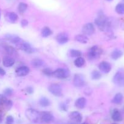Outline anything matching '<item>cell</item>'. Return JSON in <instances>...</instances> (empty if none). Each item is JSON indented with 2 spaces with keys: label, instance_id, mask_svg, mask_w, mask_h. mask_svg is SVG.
<instances>
[{
  "label": "cell",
  "instance_id": "f1b7e54d",
  "mask_svg": "<svg viewBox=\"0 0 124 124\" xmlns=\"http://www.w3.org/2000/svg\"><path fill=\"white\" fill-rule=\"evenodd\" d=\"M82 55V52L81 51H78V50L72 49L70 51V56L71 57H74V58H78V57H81Z\"/></svg>",
  "mask_w": 124,
  "mask_h": 124
},
{
  "label": "cell",
  "instance_id": "ac0fdd59",
  "mask_svg": "<svg viewBox=\"0 0 124 124\" xmlns=\"http://www.w3.org/2000/svg\"><path fill=\"white\" fill-rule=\"evenodd\" d=\"M111 117L113 120L116 122H119L122 120V117L121 114L119 112V111L117 109H114L113 113H112Z\"/></svg>",
  "mask_w": 124,
  "mask_h": 124
},
{
  "label": "cell",
  "instance_id": "7c38bea8",
  "mask_svg": "<svg viewBox=\"0 0 124 124\" xmlns=\"http://www.w3.org/2000/svg\"><path fill=\"white\" fill-rule=\"evenodd\" d=\"M70 118L71 120L76 123H80L82 120V116L78 111H73L70 114Z\"/></svg>",
  "mask_w": 124,
  "mask_h": 124
},
{
  "label": "cell",
  "instance_id": "4316f807",
  "mask_svg": "<svg viewBox=\"0 0 124 124\" xmlns=\"http://www.w3.org/2000/svg\"><path fill=\"white\" fill-rule=\"evenodd\" d=\"M116 11L117 14L123 15L124 14V4L119 3L116 7Z\"/></svg>",
  "mask_w": 124,
  "mask_h": 124
},
{
  "label": "cell",
  "instance_id": "603a6c76",
  "mask_svg": "<svg viewBox=\"0 0 124 124\" xmlns=\"http://www.w3.org/2000/svg\"><path fill=\"white\" fill-rule=\"evenodd\" d=\"M39 104L43 107H47L50 105L51 102L47 98L45 97H42L39 100Z\"/></svg>",
  "mask_w": 124,
  "mask_h": 124
},
{
  "label": "cell",
  "instance_id": "4dcf8cb0",
  "mask_svg": "<svg viewBox=\"0 0 124 124\" xmlns=\"http://www.w3.org/2000/svg\"><path fill=\"white\" fill-rule=\"evenodd\" d=\"M102 75L101 72L98 71H94L91 73V77L94 80H99L101 78Z\"/></svg>",
  "mask_w": 124,
  "mask_h": 124
},
{
  "label": "cell",
  "instance_id": "74e56055",
  "mask_svg": "<svg viewBox=\"0 0 124 124\" xmlns=\"http://www.w3.org/2000/svg\"><path fill=\"white\" fill-rule=\"evenodd\" d=\"M5 105H6L7 107H8V108H9L12 107V102H11V101H8V100H7L6 102L5 103Z\"/></svg>",
  "mask_w": 124,
  "mask_h": 124
},
{
  "label": "cell",
  "instance_id": "30bf717a",
  "mask_svg": "<svg viewBox=\"0 0 124 124\" xmlns=\"http://www.w3.org/2000/svg\"><path fill=\"white\" fill-rule=\"evenodd\" d=\"M99 68L104 73H108L111 70V65L107 62H102L99 65Z\"/></svg>",
  "mask_w": 124,
  "mask_h": 124
},
{
  "label": "cell",
  "instance_id": "6da1fadb",
  "mask_svg": "<svg viewBox=\"0 0 124 124\" xmlns=\"http://www.w3.org/2000/svg\"><path fill=\"white\" fill-rule=\"evenodd\" d=\"M95 23L102 31H107L110 26V23L103 14L99 15L98 17L95 20Z\"/></svg>",
  "mask_w": 124,
  "mask_h": 124
},
{
  "label": "cell",
  "instance_id": "277c9868",
  "mask_svg": "<svg viewBox=\"0 0 124 124\" xmlns=\"http://www.w3.org/2000/svg\"><path fill=\"white\" fill-rule=\"evenodd\" d=\"M49 91L57 97H60L62 94V89L60 85L57 83H53L48 88Z\"/></svg>",
  "mask_w": 124,
  "mask_h": 124
},
{
  "label": "cell",
  "instance_id": "7a4b0ae2",
  "mask_svg": "<svg viewBox=\"0 0 124 124\" xmlns=\"http://www.w3.org/2000/svg\"><path fill=\"white\" fill-rule=\"evenodd\" d=\"M26 116L31 122L37 124L40 119V114L37 110L33 108H29L26 111Z\"/></svg>",
  "mask_w": 124,
  "mask_h": 124
},
{
  "label": "cell",
  "instance_id": "cb8c5ba5",
  "mask_svg": "<svg viewBox=\"0 0 124 124\" xmlns=\"http://www.w3.org/2000/svg\"><path fill=\"white\" fill-rule=\"evenodd\" d=\"M85 60L84 58L82 57H78L76 59V60L74 61V65L77 68H81L85 65Z\"/></svg>",
  "mask_w": 124,
  "mask_h": 124
},
{
  "label": "cell",
  "instance_id": "f6af8a7d",
  "mask_svg": "<svg viewBox=\"0 0 124 124\" xmlns=\"http://www.w3.org/2000/svg\"></svg>",
  "mask_w": 124,
  "mask_h": 124
},
{
  "label": "cell",
  "instance_id": "8d00e7d4",
  "mask_svg": "<svg viewBox=\"0 0 124 124\" xmlns=\"http://www.w3.org/2000/svg\"><path fill=\"white\" fill-rule=\"evenodd\" d=\"M26 91H27V93L29 94H32L34 92V88L32 86H28L26 88Z\"/></svg>",
  "mask_w": 124,
  "mask_h": 124
},
{
  "label": "cell",
  "instance_id": "ffe728a7",
  "mask_svg": "<svg viewBox=\"0 0 124 124\" xmlns=\"http://www.w3.org/2000/svg\"><path fill=\"white\" fill-rule=\"evenodd\" d=\"M123 52L119 49H115L111 53V57L113 60H117L122 56Z\"/></svg>",
  "mask_w": 124,
  "mask_h": 124
},
{
  "label": "cell",
  "instance_id": "8fae6325",
  "mask_svg": "<svg viewBox=\"0 0 124 124\" xmlns=\"http://www.w3.org/2000/svg\"><path fill=\"white\" fill-rule=\"evenodd\" d=\"M30 70L27 66H23L18 68L16 70V74L20 77H24L27 76Z\"/></svg>",
  "mask_w": 124,
  "mask_h": 124
},
{
  "label": "cell",
  "instance_id": "836d02e7",
  "mask_svg": "<svg viewBox=\"0 0 124 124\" xmlns=\"http://www.w3.org/2000/svg\"><path fill=\"white\" fill-rule=\"evenodd\" d=\"M13 90L10 88H7L4 90V96H10L12 94Z\"/></svg>",
  "mask_w": 124,
  "mask_h": 124
},
{
  "label": "cell",
  "instance_id": "f546056e",
  "mask_svg": "<svg viewBox=\"0 0 124 124\" xmlns=\"http://www.w3.org/2000/svg\"><path fill=\"white\" fill-rule=\"evenodd\" d=\"M4 48L6 52L8 54H9L13 55L14 54L16 53V51H15V49L14 48V47H12V46L6 45V46H4Z\"/></svg>",
  "mask_w": 124,
  "mask_h": 124
},
{
  "label": "cell",
  "instance_id": "ba28073f",
  "mask_svg": "<svg viewBox=\"0 0 124 124\" xmlns=\"http://www.w3.org/2000/svg\"><path fill=\"white\" fill-rule=\"evenodd\" d=\"M95 31V28L94 25L92 23H87L85 25L82 29V32L85 35H91L94 34Z\"/></svg>",
  "mask_w": 124,
  "mask_h": 124
},
{
  "label": "cell",
  "instance_id": "d6986e66",
  "mask_svg": "<svg viewBox=\"0 0 124 124\" xmlns=\"http://www.w3.org/2000/svg\"><path fill=\"white\" fill-rule=\"evenodd\" d=\"M76 41H78V42L81 43L83 44H86L88 43V39L86 37L85 35L84 34H80V35H77V36H76L75 37Z\"/></svg>",
  "mask_w": 124,
  "mask_h": 124
},
{
  "label": "cell",
  "instance_id": "9a60e30c",
  "mask_svg": "<svg viewBox=\"0 0 124 124\" xmlns=\"http://www.w3.org/2000/svg\"><path fill=\"white\" fill-rule=\"evenodd\" d=\"M15 63V60L9 56H5L3 58V64L5 67L9 68L12 66Z\"/></svg>",
  "mask_w": 124,
  "mask_h": 124
},
{
  "label": "cell",
  "instance_id": "d590c367",
  "mask_svg": "<svg viewBox=\"0 0 124 124\" xmlns=\"http://www.w3.org/2000/svg\"><path fill=\"white\" fill-rule=\"evenodd\" d=\"M60 108L61 110L64 111H66L68 110V105L65 103H61L60 105Z\"/></svg>",
  "mask_w": 124,
  "mask_h": 124
},
{
  "label": "cell",
  "instance_id": "484cf974",
  "mask_svg": "<svg viewBox=\"0 0 124 124\" xmlns=\"http://www.w3.org/2000/svg\"><path fill=\"white\" fill-rule=\"evenodd\" d=\"M8 19L9 21L11 23H15L18 20V15L17 14H15V12H10L8 14Z\"/></svg>",
  "mask_w": 124,
  "mask_h": 124
},
{
  "label": "cell",
  "instance_id": "52a82bcc",
  "mask_svg": "<svg viewBox=\"0 0 124 124\" xmlns=\"http://www.w3.org/2000/svg\"><path fill=\"white\" fill-rule=\"evenodd\" d=\"M101 54V51L99 49L97 46H93L89 49L88 52V58L89 60L96 59Z\"/></svg>",
  "mask_w": 124,
  "mask_h": 124
},
{
  "label": "cell",
  "instance_id": "1f68e13d",
  "mask_svg": "<svg viewBox=\"0 0 124 124\" xmlns=\"http://www.w3.org/2000/svg\"><path fill=\"white\" fill-rule=\"evenodd\" d=\"M43 72L46 76H52L53 73L52 71L50 68H45L43 70Z\"/></svg>",
  "mask_w": 124,
  "mask_h": 124
},
{
  "label": "cell",
  "instance_id": "ee69618b",
  "mask_svg": "<svg viewBox=\"0 0 124 124\" xmlns=\"http://www.w3.org/2000/svg\"><path fill=\"white\" fill-rule=\"evenodd\" d=\"M107 1H111V0H107Z\"/></svg>",
  "mask_w": 124,
  "mask_h": 124
},
{
  "label": "cell",
  "instance_id": "4fadbf2b",
  "mask_svg": "<svg viewBox=\"0 0 124 124\" xmlns=\"http://www.w3.org/2000/svg\"><path fill=\"white\" fill-rule=\"evenodd\" d=\"M5 39L7 41L13 44L19 43L21 41V39L18 36L13 34H7L5 35Z\"/></svg>",
  "mask_w": 124,
  "mask_h": 124
},
{
  "label": "cell",
  "instance_id": "b9f144b4",
  "mask_svg": "<svg viewBox=\"0 0 124 124\" xmlns=\"http://www.w3.org/2000/svg\"><path fill=\"white\" fill-rule=\"evenodd\" d=\"M87 124L86 122H83V124Z\"/></svg>",
  "mask_w": 124,
  "mask_h": 124
},
{
  "label": "cell",
  "instance_id": "3957f363",
  "mask_svg": "<svg viewBox=\"0 0 124 124\" xmlns=\"http://www.w3.org/2000/svg\"><path fill=\"white\" fill-rule=\"evenodd\" d=\"M70 72L68 71L63 68H59L53 71L52 76L55 78H59V79H64L68 77Z\"/></svg>",
  "mask_w": 124,
  "mask_h": 124
},
{
  "label": "cell",
  "instance_id": "d6a6232c",
  "mask_svg": "<svg viewBox=\"0 0 124 124\" xmlns=\"http://www.w3.org/2000/svg\"><path fill=\"white\" fill-rule=\"evenodd\" d=\"M14 119L12 116H8L6 118V124H14Z\"/></svg>",
  "mask_w": 124,
  "mask_h": 124
},
{
  "label": "cell",
  "instance_id": "44dd1931",
  "mask_svg": "<svg viewBox=\"0 0 124 124\" xmlns=\"http://www.w3.org/2000/svg\"><path fill=\"white\" fill-rule=\"evenodd\" d=\"M123 95L121 93H117L114 96V98L113 99V103H115V104H120L122 103L123 101Z\"/></svg>",
  "mask_w": 124,
  "mask_h": 124
},
{
  "label": "cell",
  "instance_id": "e0dca14e",
  "mask_svg": "<svg viewBox=\"0 0 124 124\" xmlns=\"http://www.w3.org/2000/svg\"><path fill=\"white\" fill-rule=\"evenodd\" d=\"M86 103V100L84 97H80L76 100L75 102V106L78 109H83L85 108Z\"/></svg>",
  "mask_w": 124,
  "mask_h": 124
},
{
  "label": "cell",
  "instance_id": "7bdbcfd3",
  "mask_svg": "<svg viewBox=\"0 0 124 124\" xmlns=\"http://www.w3.org/2000/svg\"><path fill=\"white\" fill-rule=\"evenodd\" d=\"M0 18H1V10H0Z\"/></svg>",
  "mask_w": 124,
  "mask_h": 124
},
{
  "label": "cell",
  "instance_id": "5bb4252c",
  "mask_svg": "<svg viewBox=\"0 0 124 124\" xmlns=\"http://www.w3.org/2000/svg\"><path fill=\"white\" fill-rule=\"evenodd\" d=\"M69 40V37L66 33H60L57 36V41L60 45L66 43Z\"/></svg>",
  "mask_w": 124,
  "mask_h": 124
},
{
  "label": "cell",
  "instance_id": "7402d4cb",
  "mask_svg": "<svg viewBox=\"0 0 124 124\" xmlns=\"http://www.w3.org/2000/svg\"><path fill=\"white\" fill-rule=\"evenodd\" d=\"M32 65L35 68H40L44 65V62L40 58H35L32 60Z\"/></svg>",
  "mask_w": 124,
  "mask_h": 124
},
{
  "label": "cell",
  "instance_id": "ab89813d",
  "mask_svg": "<svg viewBox=\"0 0 124 124\" xmlns=\"http://www.w3.org/2000/svg\"><path fill=\"white\" fill-rule=\"evenodd\" d=\"M6 74V72L2 68L0 67V76H4Z\"/></svg>",
  "mask_w": 124,
  "mask_h": 124
},
{
  "label": "cell",
  "instance_id": "e575fe53",
  "mask_svg": "<svg viewBox=\"0 0 124 124\" xmlns=\"http://www.w3.org/2000/svg\"><path fill=\"white\" fill-rule=\"evenodd\" d=\"M6 101H7V99L6 96H4V95L0 94V105L5 104Z\"/></svg>",
  "mask_w": 124,
  "mask_h": 124
},
{
  "label": "cell",
  "instance_id": "d4e9b609",
  "mask_svg": "<svg viewBox=\"0 0 124 124\" xmlns=\"http://www.w3.org/2000/svg\"><path fill=\"white\" fill-rule=\"evenodd\" d=\"M52 34V31L48 27H45L42 29V31H41V35H42V37H43L45 38L50 36Z\"/></svg>",
  "mask_w": 124,
  "mask_h": 124
},
{
  "label": "cell",
  "instance_id": "2e32d148",
  "mask_svg": "<svg viewBox=\"0 0 124 124\" xmlns=\"http://www.w3.org/2000/svg\"><path fill=\"white\" fill-rule=\"evenodd\" d=\"M20 48L22 51H24L26 53L28 54H31L33 53V52L35 51V49H34V47H32L31 46V45H30L29 43L27 42H24L21 44V46H20Z\"/></svg>",
  "mask_w": 124,
  "mask_h": 124
},
{
  "label": "cell",
  "instance_id": "60d3db41",
  "mask_svg": "<svg viewBox=\"0 0 124 124\" xmlns=\"http://www.w3.org/2000/svg\"><path fill=\"white\" fill-rule=\"evenodd\" d=\"M2 120H3V118H2V116L0 114V124L2 122Z\"/></svg>",
  "mask_w": 124,
  "mask_h": 124
},
{
  "label": "cell",
  "instance_id": "f35d334b",
  "mask_svg": "<svg viewBox=\"0 0 124 124\" xmlns=\"http://www.w3.org/2000/svg\"><path fill=\"white\" fill-rule=\"evenodd\" d=\"M21 26H22L23 27H25V26H26L27 24H28V21L26 20H23L22 21H21Z\"/></svg>",
  "mask_w": 124,
  "mask_h": 124
},
{
  "label": "cell",
  "instance_id": "8992f818",
  "mask_svg": "<svg viewBox=\"0 0 124 124\" xmlns=\"http://www.w3.org/2000/svg\"><path fill=\"white\" fill-rule=\"evenodd\" d=\"M73 84L75 86L77 87V88H81V87L84 86L85 85V81L83 76L80 74L75 75L73 79Z\"/></svg>",
  "mask_w": 124,
  "mask_h": 124
},
{
  "label": "cell",
  "instance_id": "83f0119b",
  "mask_svg": "<svg viewBox=\"0 0 124 124\" xmlns=\"http://www.w3.org/2000/svg\"><path fill=\"white\" fill-rule=\"evenodd\" d=\"M27 5L24 3H20L18 7V9L20 14H23L24 12H25V11L27 10Z\"/></svg>",
  "mask_w": 124,
  "mask_h": 124
},
{
  "label": "cell",
  "instance_id": "9c48e42d",
  "mask_svg": "<svg viewBox=\"0 0 124 124\" xmlns=\"http://www.w3.org/2000/svg\"><path fill=\"white\" fill-rule=\"evenodd\" d=\"M40 119L43 122L45 123H50L53 120L54 117L51 113L49 112H43L40 114Z\"/></svg>",
  "mask_w": 124,
  "mask_h": 124
},
{
  "label": "cell",
  "instance_id": "5b68a950",
  "mask_svg": "<svg viewBox=\"0 0 124 124\" xmlns=\"http://www.w3.org/2000/svg\"><path fill=\"white\" fill-rule=\"evenodd\" d=\"M113 82L119 86H124V72L118 71L113 77Z\"/></svg>",
  "mask_w": 124,
  "mask_h": 124
}]
</instances>
